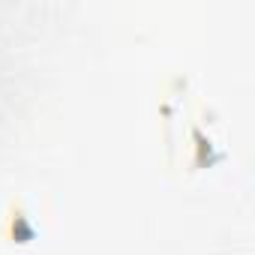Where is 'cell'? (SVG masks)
Returning a JSON list of instances; mask_svg holds the SVG:
<instances>
[{
	"mask_svg": "<svg viewBox=\"0 0 255 255\" xmlns=\"http://www.w3.org/2000/svg\"><path fill=\"white\" fill-rule=\"evenodd\" d=\"M33 234H36L33 225H27V222H24V213H18V222L12 219V240H15V243H30Z\"/></svg>",
	"mask_w": 255,
	"mask_h": 255,
	"instance_id": "1",
	"label": "cell"
}]
</instances>
